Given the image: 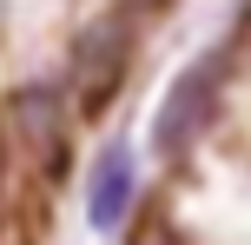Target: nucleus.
Returning a JSON list of instances; mask_svg holds the SVG:
<instances>
[{
    "label": "nucleus",
    "mask_w": 251,
    "mask_h": 245,
    "mask_svg": "<svg viewBox=\"0 0 251 245\" xmlns=\"http://www.w3.org/2000/svg\"><path fill=\"white\" fill-rule=\"evenodd\" d=\"M139 13H126L119 0L106 13H93V20H79V33L66 40V93H73V113L86 119H106L113 106L126 100V86H132V66H139Z\"/></svg>",
    "instance_id": "nucleus-1"
},
{
    "label": "nucleus",
    "mask_w": 251,
    "mask_h": 245,
    "mask_svg": "<svg viewBox=\"0 0 251 245\" xmlns=\"http://www.w3.org/2000/svg\"><path fill=\"white\" fill-rule=\"evenodd\" d=\"M73 93L60 73H20L0 93V133L13 153H26L40 166V186H66L73 179Z\"/></svg>",
    "instance_id": "nucleus-2"
},
{
    "label": "nucleus",
    "mask_w": 251,
    "mask_h": 245,
    "mask_svg": "<svg viewBox=\"0 0 251 245\" xmlns=\"http://www.w3.org/2000/svg\"><path fill=\"white\" fill-rule=\"evenodd\" d=\"M231 66H238V33L218 40L212 53H199L192 66H178V80L165 86L159 113H152V153H159L165 166L192 159V153L205 146V133L218 126L225 93H231Z\"/></svg>",
    "instance_id": "nucleus-3"
},
{
    "label": "nucleus",
    "mask_w": 251,
    "mask_h": 245,
    "mask_svg": "<svg viewBox=\"0 0 251 245\" xmlns=\"http://www.w3.org/2000/svg\"><path fill=\"white\" fill-rule=\"evenodd\" d=\"M139 192H146V179H139V146L126 139V133H106L86 153V172H79V212H86V225L100 239H119L126 225H132V212H139Z\"/></svg>",
    "instance_id": "nucleus-4"
},
{
    "label": "nucleus",
    "mask_w": 251,
    "mask_h": 245,
    "mask_svg": "<svg viewBox=\"0 0 251 245\" xmlns=\"http://www.w3.org/2000/svg\"><path fill=\"white\" fill-rule=\"evenodd\" d=\"M119 7H126V13H139V20H159V13H172L178 0H119Z\"/></svg>",
    "instance_id": "nucleus-5"
}]
</instances>
